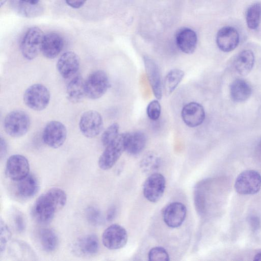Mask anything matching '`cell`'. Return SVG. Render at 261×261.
Returning <instances> with one entry per match:
<instances>
[{
	"mask_svg": "<svg viewBox=\"0 0 261 261\" xmlns=\"http://www.w3.org/2000/svg\"><path fill=\"white\" fill-rule=\"evenodd\" d=\"M67 197L65 192L59 188H52L41 195L32 206L31 214L38 223H49L55 215L66 205Z\"/></svg>",
	"mask_w": 261,
	"mask_h": 261,
	"instance_id": "obj_1",
	"label": "cell"
},
{
	"mask_svg": "<svg viewBox=\"0 0 261 261\" xmlns=\"http://www.w3.org/2000/svg\"><path fill=\"white\" fill-rule=\"evenodd\" d=\"M128 133L119 134L109 145L100 156L98 164L99 168L107 170L111 169L125 151L126 142Z\"/></svg>",
	"mask_w": 261,
	"mask_h": 261,
	"instance_id": "obj_2",
	"label": "cell"
},
{
	"mask_svg": "<svg viewBox=\"0 0 261 261\" xmlns=\"http://www.w3.org/2000/svg\"><path fill=\"white\" fill-rule=\"evenodd\" d=\"M31 120L29 115L22 110H14L5 118L4 127L6 133L14 138L24 136L29 130Z\"/></svg>",
	"mask_w": 261,
	"mask_h": 261,
	"instance_id": "obj_3",
	"label": "cell"
},
{
	"mask_svg": "<svg viewBox=\"0 0 261 261\" xmlns=\"http://www.w3.org/2000/svg\"><path fill=\"white\" fill-rule=\"evenodd\" d=\"M42 31L38 27L29 28L24 34L20 48L22 56L28 60L34 59L41 51L44 37Z\"/></svg>",
	"mask_w": 261,
	"mask_h": 261,
	"instance_id": "obj_4",
	"label": "cell"
},
{
	"mask_svg": "<svg viewBox=\"0 0 261 261\" xmlns=\"http://www.w3.org/2000/svg\"><path fill=\"white\" fill-rule=\"evenodd\" d=\"M50 99L49 90L41 84H35L24 91L23 99L25 105L32 110L41 111L48 105Z\"/></svg>",
	"mask_w": 261,
	"mask_h": 261,
	"instance_id": "obj_5",
	"label": "cell"
},
{
	"mask_svg": "<svg viewBox=\"0 0 261 261\" xmlns=\"http://www.w3.org/2000/svg\"><path fill=\"white\" fill-rule=\"evenodd\" d=\"M110 85L109 77L104 71H94L85 80L86 96L91 99H98L106 93Z\"/></svg>",
	"mask_w": 261,
	"mask_h": 261,
	"instance_id": "obj_6",
	"label": "cell"
},
{
	"mask_svg": "<svg viewBox=\"0 0 261 261\" xmlns=\"http://www.w3.org/2000/svg\"><path fill=\"white\" fill-rule=\"evenodd\" d=\"M236 191L241 195H252L261 189V175L254 170L241 172L234 183Z\"/></svg>",
	"mask_w": 261,
	"mask_h": 261,
	"instance_id": "obj_7",
	"label": "cell"
},
{
	"mask_svg": "<svg viewBox=\"0 0 261 261\" xmlns=\"http://www.w3.org/2000/svg\"><path fill=\"white\" fill-rule=\"evenodd\" d=\"M67 131L62 122L53 120L48 122L42 133L43 142L48 146L56 149L62 146L66 141Z\"/></svg>",
	"mask_w": 261,
	"mask_h": 261,
	"instance_id": "obj_8",
	"label": "cell"
},
{
	"mask_svg": "<svg viewBox=\"0 0 261 261\" xmlns=\"http://www.w3.org/2000/svg\"><path fill=\"white\" fill-rule=\"evenodd\" d=\"M103 125L101 115L96 111H86L80 117L79 128L81 133L87 138L96 137L102 131Z\"/></svg>",
	"mask_w": 261,
	"mask_h": 261,
	"instance_id": "obj_9",
	"label": "cell"
},
{
	"mask_svg": "<svg viewBox=\"0 0 261 261\" xmlns=\"http://www.w3.org/2000/svg\"><path fill=\"white\" fill-rule=\"evenodd\" d=\"M128 236L122 226L113 224L108 226L102 234V242L110 250H117L123 247L127 243Z\"/></svg>",
	"mask_w": 261,
	"mask_h": 261,
	"instance_id": "obj_10",
	"label": "cell"
},
{
	"mask_svg": "<svg viewBox=\"0 0 261 261\" xmlns=\"http://www.w3.org/2000/svg\"><path fill=\"white\" fill-rule=\"evenodd\" d=\"M30 172V164L28 159L21 154H13L7 160L6 164V176L12 181L20 180Z\"/></svg>",
	"mask_w": 261,
	"mask_h": 261,
	"instance_id": "obj_11",
	"label": "cell"
},
{
	"mask_svg": "<svg viewBox=\"0 0 261 261\" xmlns=\"http://www.w3.org/2000/svg\"><path fill=\"white\" fill-rule=\"evenodd\" d=\"M166 188V179L161 173L154 172L146 179L143 186V195L151 202L158 201L162 197Z\"/></svg>",
	"mask_w": 261,
	"mask_h": 261,
	"instance_id": "obj_12",
	"label": "cell"
},
{
	"mask_svg": "<svg viewBox=\"0 0 261 261\" xmlns=\"http://www.w3.org/2000/svg\"><path fill=\"white\" fill-rule=\"evenodd\" d=\"M13 192L17 199L29 200L34 197L39 189V181L36 177L29 173L23 178L13 181Z\"/></svg>",
	"mask_w": 261,
	"mask_h": 261,
	"instance_id": "obj_13",
	"label": "cell"
},
{
	"mask_svg": "<svg viewBox=\"0 0 261 261\" xmlns=\"http://www.w3.org/2000/svg\"><path fill=\"white\" fill-rule=\"evenodd\" d=\"M163 218L165 224L171 228H177L181 225L187 215V208L182 203L173 202L164 208Z\"/></svg>",
	"mask_w": 261,
	"mask_h": 261,
	"instance_id": "obj_14",
	"label": "cell"
},
{
	"mask_svg": "<svg viewBox=\"0 0 261 261\" xmlns=\"http://www.w3.org/2000/svg\"><path fill=\"white\" fill-rule=\"evenodd\" d=\"M80 60L78 55L71 51L64 53L57 62V69L64 79L71 78L78 71Z\"/></svg>",
	"mask_w": 261,
	"mask_h": 261,
	"instance_id": "obj_15",
	"label": "cell"
},
{
	"mask_svg": "<svg viewBox=\"0 0 261 261\" xmlns=\"http://www.w3.org/2000/svg\"><path fill=\"white\" fill-rule=\"evenodd\" d=\"M99 241L95 234H89L79 238L73 245V253L79 256L89 257L97 253Z\"/></svg>",
	"mask_w": 261,
	"mask_h": 261,
	"instance_id": "obj_16",
	"label": "cell"
},
{
	"mask_svg": "<svg viewBox=\"0 0 261 261\" xmlns=\"http://www.w3.org/2000/svg\"><path fill=\"white\" fill-rule=\"evenodd\" d=\"M181 116L187 126L195 127L201 125L204 121L205 117V111L200 103L191 102L182 108Z\"/></svg>",
	"mask_w": 261,
	"mask_h": 261,
	"instance_id": "obj_17",
	"label": "cell"
},
{
	"mask_svg": "<svg viewBox=\"0 0 261 261\" xmlns=\"http://www.w3.org/2000/svg\"><path fill=\"white\" fill-rule=\"evenodd\" d=\"M144 63L147 76L152 92L156 99L162 97V81L160 69L156 63L148 57H144Z\"/></svg>",
	"mask_w": 261,
	"mask_h": 261,
	"instance_id": "obj_18",
	"label": "cell"
},
{
	"mask_svg": "<svg viewBox=\"0 0 261 261\" xmlns=\"http://www.w3.org/2000/svg\"><path fill=\"white\" fill-rule=\"evenodd\" d=\"M239 35L238 31L231 27L221 28L216 36V43L218 47L223 51L229 52L238 46Z\"/></svg>",
	"mask_w": 261,
	"mask_h": 261,
	"instance_id": "obj_19",
	"label": "cell"
},
{
	"mask_svg": "<svg viewBox=\"0 0 261 261\" xmlns=\"http://www.w3.org/2000/svg\"><path fill=\"white\" fill-rule=\"evenodd\" d=\"M63 46V39L59 34L49 33L44 36L41 52L45 58L52 59L59 55Z\"/></svg>",
	"mask_w": 261,
	"mask_h": 261,
	"instance_id": "obj_20",
	"label": "cell"
},
{
	"mask_svg": "<svg viewBox=\"0 0 261 261\" xmlns=\"http://www.w3.org/2000/svg\"><path fill=\"white\" fill-rule=\"evenodd\" d=\"M176 42L181 51L187 54H192L197 46V35L191 29L187 28L181 29L176 34Z\"/></svg>",
	"mask_w": 261,
	"mask_h": 261,
	"instance_id": "obj_21",
	"label": "cell"
},
{
	"mask_svg": "<svg viewBox=\"0 0 261 261\" xmlns=\"http://www.w3.org/2000/svg\"><path fill=\"white\" fill-rule=\"evenodd\" d=\"M66 95L71 103L81 102L86 96L85 80L81 75L72 77L67 85Z\"/></svg>",
	"mask_w": 261,
	"mask_h": 261,
	"instance_id": "obj_22",
	"label": "cell"
},
{
	"mask_svg": "<svg viewBox=\"0 0 261 261\" xmlns=\"http://www.w3.org/2000/svg\"><path fill=\"white\" fill-rule=\"evenodd\" d=\"M230 93L232 99L238 102L247 100L251 95L250 85L243 79H236L231 84Z\"/></svg>",
	"mask_w": 261,
	"mask_h": 261,
	"instance_id": "obj_23",
	"label": "cell"
},
{
	"mask_svg": "<svg viewBox=\"0 0 261 261\" xmlns=\"http://www.w3.org/2000/svg\"><path fill=\"white\" fill-rule=\"evenodd\" d=\"M39 243L45 252H52L58 247L59 239L56 232L49 228L40 229L37 234Z\"/></svg>",
	"mask_w": 261,
	"mask_h": 261,
	"instance_id": "obj_24",
	"label": "cell"
},
{
	"mask_svg": "<svg viewBox=\"0 0 261 261\" xmlns=\"http://www.w3.org/2000/svg\"><path fill=\"white\" fill-rule=\"evenodd\" d=\"M145 134L140 131L128 133L126 142L125 151L129 154L135 155L143 151L146 144Z\"/></svg>",
	"mask_w": 261,
	"mask_h": 261,
	"instance_id": "obj_25",
	"label": "cell"
},
{
	"mask_svg": "<svg viewBox=\"0 0 261 261\" xmlns=\"http://www.w3.org/2000/svg\"><path fill=\"white\" fill-rule=\"evenodd\" d=\"M254 63V56L250 50H244L240 53L234 62V67L240 74L245 75L252 70Z\"/></svg>",
	"mask_w": 261,
	"mask_h": 261,
	"instance_id": "obj_26",
	"label": "cell"
},
{
	"mask_svg": "<svg viewBox=\"0 0 261 261\" xmlns=\"http://www.w3.org/2000/svg\"><path fill=\"white\" fill-rule=\"evenodd\" d=\"M185 75L184 71L179 69H173L166 74L163 85L164 91L168 95L172 93L182 81Z\"/></svg>",
	"mask_w": 261,
	"mask_h": 261,
	"instance_id": "obj_27",
	"label": "cell"
},
{
	"mask_svg": "<svg viewBox=\"0 0 261 261\" xmlns=\"http://www.w3.org/2000/svg\"><path fill=\"white\" fill-rule=\"evenodd\" d=\"M160 163L159 156L153 152H149L141 161L140 168L145 173L152 174L159 168Z\"/></svg>",
	"mask_w": 261,
	"mask_h": 261,
	"instance_id": "obj_28",
	"label": "cell"
},
{
	"mask_svg": "<svg viewBox=\"0 0 261 261\" xmlns=\"http://www.w3.org/2000/svg\"><path fill=\"white\" fill-rule=\"evenodd\" d=\"M246 18L249 28L251 30L257 29L261 20V5L256 3L249 7L246 13Z\"/></svg>",
	"mask_w": 261,
	"mask_h": 261,
	"instance_id": "obj_29",
	"label": "cell"
},
{
	"mask_svg": "<svg viewBox=\"0 0 261 261\" xmlns=\"http://www.w3.org/2000/svg\"><path fill=\"white\" fill-rule=\"evenodd\" d=\"M86 218L92 225L97 226L103 222V217L100 210L96 206H90L85 211Z\"/></svg>",
	"mask_w": 261,
	"mask_h": 261,
	"instance_id": "obj_30",
	"label": "cell"
},
{
	"mask_svg": "<svg viewBox=\"0 0 261 261\" xmlns=\"http://www.w3.org/2000/svg\"><path fill=\"white\" fill-rule=\"evenodd\" d=\"M11 217L15 230L19 233H23L26 228V221L22 213L17 209L14 208L11 211Z\"/></svg>",
	"mask_w": 261,
	"mask_h": 261,
	"instance_id": "obj_31",
	"label": "cell"
},
{
	"mask_svg": "<svg viewBox=\"0 0 261 261\" xmlns=\"http://www.w3.org/2000/svg\"><path fill=\"white\" fill-rule=\"evenodd\" d=\"M119 126L117 123H113L103 132L101 141L102 145L106 146L114 141L119 135Z\"/></svg>",
	"mask_w": 261,
	"mask_h": 261,
	"instance_id": "obj_32",
	"label": "cell"
},
{
	"mask_svg": "<svg viewBox=\"0 0 261 261\" xmlns=\"http://www.w3.org/2000/svg\"><path fill=\"white\" fill-rule=\"evenodd\" d=\"M0 253L2 255L11 237V231L8 226L2 218L0 220Z\"/></svg>",
	"mask_w": 261,
	"mask_h": 261,
	"instance_id": "obj_33",
	"label": "cell"
},
{
	"mask_svg": "<svg viewBox=\"0 0 261 261\" xmlns=\"http://www.w3.org/2000/svg\"><path fill=\"white\" fill-rule=\"evenodd\" d=\"M148 260L150 261H168L169 255L166 250L162 247H155L148 252Z\"/></svg>",
	"mask_w": 261,
	"mask_h": 261,
	"instance_id": "obj_34",
	"label": "cell"
},
{
	"mask_svg": "<svg viewBox=\"0 0 261 261\" xmlns=\"http://www.w3.org/2000/svg\"><path fill=\"white\" fill-rule=\"evenodd\" d=\"M146 113L148 118L152 120H157L161 113V106L158 100L150 101L147 107Z\"/></svg>",
	"mask_w": 261,
	"mask_h": 261,
	"instance_id": "obj_35",
	"label": "cell"
},
{
	"mask_svg": "<svg viewBox=\"0 0 261 261\" xmlns=\"http://www.w3.org/2000/svg\"><path fill=\"white\" fill-rule=\"evenodd\" d=\"M249 223L254 231L257 230L260 228V220L257 216H250L249 218Z\"/></svg>",
	"mask_w": 261,
	"mask_h": 261,
	"instance_id": "obj_36",
	"label": "cell"
},
{
	"mask_svg": "<svg viewBox=\"0 0 261 261\" xmlns=\"http://www.w3.org/2000/svg\"><path fill=\"white\" fill-rule=\"evenodd\" d=\"M87 0H65L67 4L72 8L78 9L82 7Z\"/></svg>",
	"mask_w": 261,
	"mask_h": 261,
	"instance_id": "obj_37",
	"label": "cell"
},
{
	"mask_svg": "<svg viewBox=\"0 0 261 261\" xmlns=\"http://www.w3.org/2000/svg\"><path fill=\"white\" fill-rule=\"evenodd\" d=\"M1 150H0V156L2 159L5 158L7 154L8 147L7 144L5 140L2 137L1 138Z\"/></svg>",
	"mask_w": 261,
	"mask_h": 261,
	"instance_id": "obj_38",
	"label": "cell"
},
{
	"mask_svg": "<svg viewBox=\"0 0 261 261\" xmlns=\"http://www.w3.org/2000/svg\"><path fill=\"white\" fill-rule=\"evenodd\" d=\"M116 209L114 206H112L108 211L107 214V220L108 221H112L115 217Z\"/></svg>",
	"mask_w": 261,
	"mask_h": 261,
	"instance_id": "obj_39",
	"label": "cell"
},
{
	"mask_svg": "<svg viewBox=\"0 0 261 261\" xmlns=\"http://www.w3.org/2000/svg\"><path fill=\"white\" fill-rule=\"evenodd\" d=\"M20 2L31 6H37L39 0H19Z\"/></svg>",
	"mask_w": 261,
	"mask_h": 261,
	"instance_id": "obj_40",
	"label": "cell"
},
{
	"mask_svg": "<svg viewBox=\"0 0 261 261\" xmlns=\"http://www.w3.org/2000/svg\"><path fill=\"white\" fill-rule=\"evenodd\" d=\"M254 260H261V252L257 253L254 258Z\"/></svg>",
	"mask_w": 261,
	"mask_h": 261,
	"instance_id": "obj_41",
	"label": "cell"
},
{
	"mask_svg": "<svg viewBox=\"0 0 261 261\" xmlns=\"http://www.w3.org/2000/svg\"><path fill=\"white\" fill-rule=\"evenodd\" d=\"M7 0H1V6L2 7L3 5H4Z\"/></svg>",
	"mask_w": 261,
	"mask_h": 261,
	"instance_id": "obj_42",
	"label": "cell"
}]
</instances>
